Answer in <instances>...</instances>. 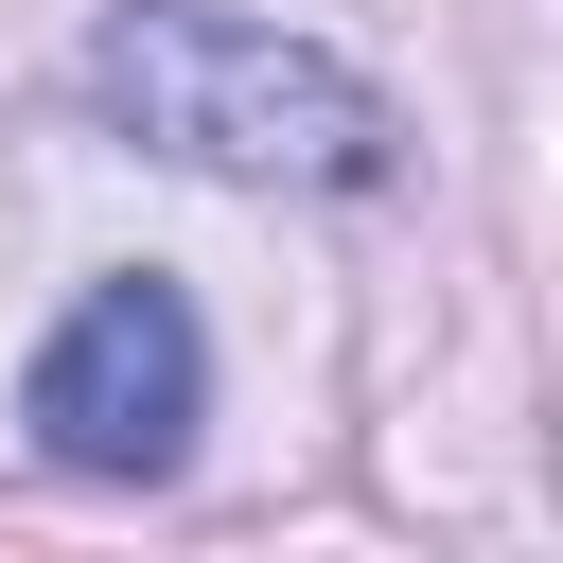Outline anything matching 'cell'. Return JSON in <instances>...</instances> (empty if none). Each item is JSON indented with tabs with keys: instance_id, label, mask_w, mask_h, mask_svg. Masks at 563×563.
<instances>
[{
	"instance_id": "1",
	"label": "cell",
	"mask_w": 563,
	"mask_h": 563,
	"mask_svg": "<svg viewBox=\"0 0 563 563\" xmlns=\"http://www.w3.org/2000/svg\"><path fill=\"white\" fill-rule=\"evenodd\" d=\"M88 106L141 158H194L246 194H369L387 176V88L282 18H229V0H123L88 35Z\"/></svg>"
},
{
	"instance_id": "2",
	"label": "cell",
	"mask_w": 563,
	"mask_h": 563,
	"mask_svg": "<svg viewBox=\"0 0 563 563\" xmlns=\"http://www.w3.org/2000/svg\"><path fill=\"white\" fill-rule=\"evenodd\" d=\"M18 422H35V457H53V475H106V493L176 475V457H194V422H211V334H194V299H176L158 264L88 282V299L53 317V352L18 369Z\"/></svg>"
}]
</instances>
